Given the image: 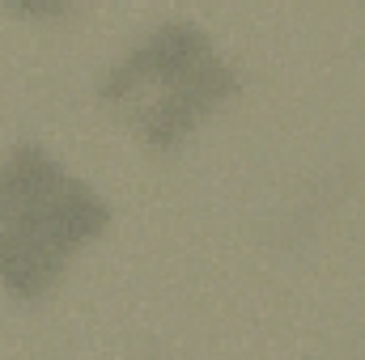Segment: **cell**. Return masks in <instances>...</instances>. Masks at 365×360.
Wrapping results in <instances>:
<instances>
[{
    "mask_svg": "<svg viewBox=\"0 0 365 360\" xmlns=\"http://www.w3.org/2000/svg\"><path fill=\"white\" fill-rule=\"evenodd\" d=\"M106 229L110 203L43 144H17L0 162V288L9 297L43 301Z\"/></svg>",
    "mask_w": 365,
    "mask_h": 360,
    "instance_id": "1",
    "label": "cell"
},
{
    "mask_svg": "<svg viewBox=\"0 0 365 360\" xmlns=\"http://www.w3.org/2000/svg\"><path fill=\"white\" fill-rule=\"evenodd\" d=\"M238 93L242 73L195 21H166L149 30L98 85V97L149 153H179L195 127L225 110Z\"/></svg>",
    "mask_w": 365,
    "mask_h": 360,
    "instance_id": "2",
    "label": "cell"
}]
</instances>
